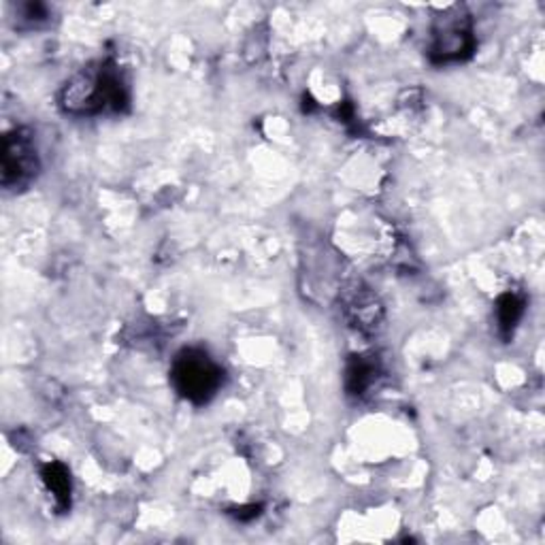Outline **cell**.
Returning <instances> with one entry per match:
<instances>
[{
	"instance_id": "8992f818",
	"label": "cell",
	"mask_w": 545,
	"mask_h": 545,
	"mask_svg": "<svg viewBox=\"0 0 545 545\" xmlns=\"http://www.w3.org/2000/svg\"><path fill=\"white\" fill-rule=\"evenodd\" d=\"M41 477H43L45 488L54 496L58 509H68L70 505V476L67 467L60 462H47L41 468Z\"/></svg>"
},
{
	"instance_id": "7a4b0ae2",
	"label": "cell",
	"mask_w": 545,
	"mask_h": 545,
	"mask_svg": "<svg viewBox=\"0 0 545 545\" xmlns=\"http://www.w3.org/2000/svg\"><path fill=\"white\" fill-rule=\"evenodd\" d=\"M171 382L177 395L186 401L204 405L220 392L224 384V371L207 351L190 348L175 356Z\"/></svg>"
},
{
	"instance_id": "9c48e42d",
	"label": "cell",
	"mask_w": 545,
	"mask_h": 545,
	"mask_svg": "<svg viewBox=\"0 0 545 545\" xmlns=\"http://www.w3.org/2000/svg\"><path fill=\"white\" fill-rule=\"evenodd\" d=\"M17 15H20V22H28L31 26H37L39 22H45L50 17V11L39 3H28L17 9Z\"/></svg>"
},
{
	"instance_id": "52a82bcc",
	"label": "cell",
	"mask_w": 545,
	"mask_h": 545,
	"mask_svg": "<svg viewBox=\"0 0 545 545\" xmlns=\"http://www.w3.org/2000/svg\"><path fill=\"white\" fill-rule=\"evenodd\" d=\"M524 315V298L513 295H503L496 303V320H499V328L505 337H509L513 332V328L518 326V322L522 320Z\"/></svg>"
},
{
	"instance_id": "277c9868",
	"label": "cell",
	"mask_w": 545,
	"mask_h": 545,
	"mask_svg": "<svg viewBox=\"0 0 545 545\" xmlns=\"http://www.w3.org/2000/svg\"><path fill=\"white\" fill-rule=\"evenodd\" d=\"M41 164L32 134L15 128L5 134L3 160H0V184L7 190H20L37 177Z\"/></svg>"
},
{
	"instance_id": "6da1fadb",
	"label": "cell",
	"mask_w": 545,
	"mask_h": 545,
	"mask_svg": "<svg viewBox=\"0 0 545 545\" xmlns=\"http://www.w3.org/2000/svg\"><path fill=\"white\" fill-rule=\"evenodd\" d=\"M128 86L122 68L104 60L90 64L67 81L60 94V107L70 115L120 114L128 107Z\"/></svg>"
},
{
	"instance_id": "3957f363",
	"label": "cell",
	"mask_w": 545,
	"mask_h": 545,
	"mask_svg": "<svg viewBox=\"0 0 545 545\" xmlns=\"http://www.w3.org/2000/svg\"><path fill=\"white\" fill-rule=\"evenodd\" d=\"M476 37L473 23L465 11L459 7L439 15L431 31V58L437 64L460 62L473 54Z\"/></svg>"
},
{
	"instance_id": "5b68a950",
	"label": "cell",
	"mask_w": 545,
	"mask_h": 545,
	"mask_svg": "<svg viewBox=\"0 0 545 545\" xmlns=\"http://www.w3.org/2000/svg\"><path fill=\"white\" fill-rule=\"evenodd\" d=\"M375 379H377V362L368 359V356H354L350 360L348 375H345V386H348L350 395H367Z\"/></svg>"
},
{
	"instance_id": "ba28073f",
	"label": "cell",
	"mask_w": 545,
	"mask_h": 545,
	"mask_svg": "<svg viewBox=\"0 0 545 545\" xmlns=\"http://www.w3.org/2000/svg\"><path fill=\"white\" fill-rule=\"evenodd\" d=\"M350 313L354 318L356 324L365 326H377L379 322V304L373 301V296L362 295L356 296L354 301L350 303Z\"/></svg>"
}]
</instances>
